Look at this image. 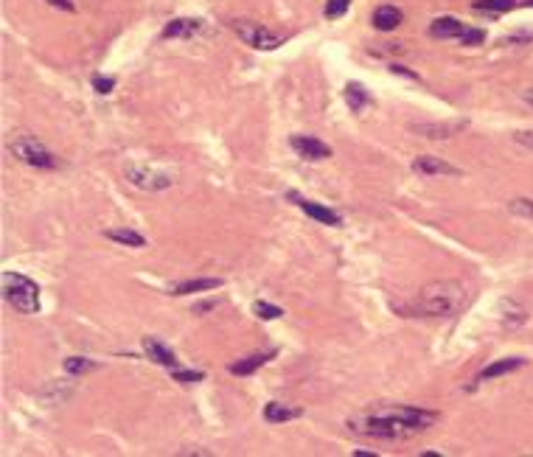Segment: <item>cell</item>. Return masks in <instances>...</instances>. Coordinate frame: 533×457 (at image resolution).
<instances>
[{
	"mask_svg": "<svg viewBox=\"0 0 533 457\" xmlns=\"http://www.w3.org/2000/svg\"><path fill=\"white\" fill-rule=\"evenodd\" d=\"M438 421V412L424 409V407H379L367 409L356 418L348 421V429L365 437H379V440H404L412 437L424 429H429Z\"/></svg>",
	"mask_w": 533,
	"mask_h": 457,
	"instance_id": "1",
	"label": "cell"
},
{
	"mask_svg": "<svg viewBox=\"0 0 533 457\" xmlns=\"http://www.w3.org/2000/svg\"><path fill=\"white\" fill-rule=\"evenodd\" d=\"M466 303L468 292L460 280H435L415 294L407 311L418 317H454L457 311H463Z\"/></svg>",
	"mask_w": 533,
	"mask_h": 457,
	"instance_id": "2",
	"label": "cell"
},
{
	"mask_svg": "<svg viewBox=\"0 0 533 457\" xmlns=\"http://www.w3.org/2000/svg\"><path fill=\"white\" fill-rule=\"evenodd\" d=\"M3 294L20 314H36L39 311V286L17 272H3Z\"/></svg>",
	"mask_w": 533,
	"mask_h": 457,
	"instance_id": "3",
	"label": "cell"
},
{
	"mask_svg": "<svg viewBox=\"0 0 533 457\" xmlns=\"http://www.w3.org/2000/svg\"><path fill=\"white\" fill-rule=\"evenodd\" d=\"M8 151H11L20 163H25V165H31V168H56V165H59V160L53 157V151H50L45 143H39L34 135H28V132L14 135V137L8 140Z\"/></svg>",
	"mask_w": 533,
	"mask_h": 457,
	"instance_id": "4",
	"label": "cell"
},
{
	"mask_svg": "<svg viewBox=\"0 0 533 457\" xmlns=\"http://www.w3.org/2000/svg\"><path fill=\"white\" fill-rule=\"evenodd\" d=\"M233 28H236V34H238L247 45H252V48H258V50H275V48L283 42V36H281L278 31L266 28L264 22L236 20V22H233Z\"/></svg>",
	"mask_w": 533,
	"mask_h": 457,
	"instance_id": "5",
	"label": "cell"
},
{
	"mask_svg": "<svg viewBox=\"0 0 533 457\" xmlns=\"http://www.w3.org/2000/svg\"><path fill=\"white\" fill-rule=\"evenodd\" d=\"M126 179H129L132 185L143 188V191H163V188H168V185L174 182L171 174L157 171V168H149V165H129V168H126Z\"/></svg>",
	"mask_w": 533,
	"mask_h": 457,
	"instance_id": "6",
	"label": "cell"
},
{
	"mask_svg": "<svg viewBox=\"0 0 533 457\" xmlns=\"http://www.w3.org/2000/svg\"><path fill=\"white\" fill-rule=\"evenodd\" d=\"M292 149L306 157V160H325L331 157V146H325L323 140L311 137V135H292Z\"/></svg>",
	"mask_w": 533,
	"mask_h": 457,
	"instance_id": "7",
	"label": "cell"
},
{
	"mask_svg": "<svg viewBox=\"0 0 533 457\" xmlns=\"http://www.w3.org/2000/svg\"><path fill=\"white\" fill-rule=\"evenodd\" d=\"M202 31V20L196 17H177V20H168L163 25V39H188V36H196Z\"/></svg>",
	"mask_w": 533,
	"mask_h": 457,
	"instance_id": "8",
	"label": "cell"
},
{
	"mask_svg": "<svg viewBox=\"0 0 533 457\" xmlns=\"http://www.w3.org/2000/svg\"><path fill=\"white\" fill-rule=\"evenodd\" d=\"M295 202H297V207L306 213V216H311V219H317L320 224H331V227H337V224H342V216L339 213H334L331 207H323L320 202H309V199H300L297 193H289Z\"/></svg>",
	"mask_w": 533,
	"mask_h": 457,
	"instance_id": "9",
	"label": "cell"
},
{
	"mask_svg": "<svg viewBox=\"0 0 533 457\" xmlns=\"http://www.w3.org/2000/svg\"><path fill=\"white\" fill-rule=\"evenodd\" d=\"M143 353L151 359V362H157V364H163V367H177V353L171 350V348H166L160 339H154V336H143Z\"/></svg>",
	"mask_w": 533,
	"mask_h": 457,
	"instance_id": "10",
	"label": "cell"
},
{
	"mask_svg": "<svg viewBox=\"0 0 533 457\" xmlns=\"http://www.w3.org/2000/svg\"><path fill=\"white\" fill-rule=\"evenodd\" d=\"M412 171H418V174H446V177H457V174H460V168H454V165H449L446 160L432 157V154L415 157V160H412Z\"/></svg>",
	"mask_w": 533,
	"mask_h": 457,
	"instance_id": "11",
	"label": "cell"
},
{
	"mask_svg": "<svg viewBox=\"0 0 533 457\" xmlns=\"http://www.w3.org/2000/svg\"><path fill=\"white\" fill-rule=\"evenodd\" d=\"M463 31H466V25L457 17H438L429 22V34L435 39H460Z\"/></svg>",
	"mask_w": 533,
	"mask_h": 457,
	"instance_id": "12",
	"label": "cell"
},
{
	"mask_svg": "<svg viewBox=\"0 0 533 457\" xmlns=\"http://www.w3.org/2000/svg\"><path fill=\"white\" fill-rule=\"evenodd\" d=\"M522 364H525V359H519V356H511V359H497V362H491L488 367H483V370L477 373V381H491V378H499V376H505V373L519 370Z\"/></svg>",
	"mask_w": 533,
	"mask_h": 457,
	"instance_id": "13",
	"label": "cell"
},
{
	"mask_svg": "<svg viewBox=\"0 0 533 457\" xmlns=\"http://www.w3.org/2000/svg\"><path fill=\"white\" fill-rule=\"evenodd\" d=\"M300 415H303V409H300V407L281 404V401H269V404L264 407V418H266L269 423H286V421L300 418Z\"/></svg>",
	"mask_w": 533,
	"mask_h": 457,
	"instance_id": "14",
	"label": "cell"
},
{
	"mask_svg": "<svg viewBox=\"0 0 533 457\" xmlns=\"http://www.w3.org/2000/svg\"><path fill=\"white\" fill-rule=\"evenodd\" d=\"M272 356H275V350H266V353H250V356L238 359V362H233V364H230V373H233V376H250L252 370H258L261 364H266Z\"/></svg>",
	"mask_w": 533,
	"mask_h": 457,
	"instance_id": "15",
	"label": "cell"
},
{
	"mask_svg": "<svg viewBox=\"0 0 533 457\" xmlns=\"http://www.w3.org/2000/svg\"><path fill=\"white\" fill-rule=\"evenodd\" d=\"M401 20H404V14H401V8H396V6H379V8L373 11V25H376L379 31H393V28H398Z\"/></svg>",
	"mask_w": 533,
	"mask_h": 457,
	"instance_id": "16",
	"label": "cell"
},
{
	"mask_svg": "<svg viewBox=\"0 0 533 457\" xmlns=\"http://www.w3.org/2000/svg\"><path fill=\"white\" fill-rule=\"evenodd\" d=\"M222 280L219 278H194V280H182L171 286V294H194V292H208V289H219Z\"/></svg>",
	"mask_w": 533,
	"mask_h": 457,
	"instance_id": "17",
	"label": "cell"
},
{
	"mask_svg": "<svg viewBox=\"0 0 533 457\" xmlns=\"http://www.w3.org/2000/svg\"><path fill=\"white\" fill-rule=\"evenodd\" d=\"M345 101H348V107H351L353 112H359V109L370 101V95H367V90H365L359 81H351V84H345Z\"/></svg>",
	"mask_w": 533,
	"mask_h": 457,
	"instance_id": "18",
	"label": "cell"
},
{
	"mask_svg": "<svg viewBox=\"0 0 533 457\" xmlns=\"http://www.w3.org/2000/svg\"><path fill=\"white\" fill-rule=\"evenodd\" d=\"M104 236H107V238H112V241H118V244H126V247H143V244H146V238H143L140 233L129 230V227H121V230H107Z\"/></svg>",
	"mask_w": 533,
	"mask_h": 457,
	"instance_id": "19",
	"label": "cell"
},
{
	"mask_svg": "<svg viewBox=\"0 0 533 457\" xmlns=\"http://www.w3.org/2000/svg\"><path fill=\"white\" fill-rule=\"evenodd\" d=\"M519 0H477L474 11H488V14H505L511 8H516Z\"/></svg>",
	"mask_w": 533,
	"mask_h": 457,
	"instance_id": "20",
	"label": "cell"
},
{
	"mask_svg": "<svg viewBox=\"0 0 533 457\" xmlns=\"http://www.w3.org/2000/svg\"><path fill=\"white\" fill-rule=\"evenodd\" d=\"M95 367H98V364H95L93 359H84V356H70V359H65V370L73 373V376H81V373L95 370Z\"/></svg>",
	"mask_w": 533,
	"mask_h": 457,
	"instance_id": "21",
	"label": "cell"
},
{
	"mask_svg": "<svg viewBox=\"0 0 533 457\" xmlns=\"http://www.w3.org/2000/svg\"><path fill=\"white\" fill-rule=\"evenodd\" d=\"M252 314H255L258 320H278V317L283 314V308H281V306H272V303H264V300H255V303H252Z\"/></svg>",
	"mask_w": 533,
	"mask_h": 457,
	"instance_id": "22",
	"label": "cell"
},
{
	"mask_svg": "<svg viewBox=\"0 0 533 457\" xmlns=\"http://www.w3.org/2000/svg\"><path fill=\"white\" fill-rule=\"evenodd\" d=\"M171 376H174V381H182V384H196L205 378L202 370H177V367H171Z\"/></svg>",
	"mask_w": 533,
	"mask_h": 457,
	"instance_id": "23",
	"label": "cell"
},
{
	"mask_svg": "<svg viewBox=\"0 0 533 457\" xmlns=\"http://www.w3.org/2000/svg\"><path fill=\"white\" fill-rule=\"evenodd\" d=\"M460 42L463 45H480V42H485V31L483 28H466L460 34Z\"/></svg>",
	"mask_w": 533,
	"mask_h": 457,
	"instance_id": "24",
	"label": "cell"
},
{
	"mask_svg": "<svg viewBox=\"0 0 533 457\" xmlns=\"http://www.w3.org/2000/svg\"><path fill=\"white\" fill-rule=\"evenodd\" d=\"M511 210H513L516 216L533 219V199H513V202H511Z\"/></svg>",
	"mask_w": 533,
	"mask_h": 457,
	"instance_id": "25",
	"label": "cell"
},
{
	"mask_svg": "<svg viewBox=\"0 0 533 457\" xmlns=\"http://www.w3.org/2000/svg\"><path fill=\"white\" fill-rule=\"evenodd\" d=\"M112 87H115V79H112V76H93V90H95V93L107 95V93H112Z\"/></svg>",
	"mask_w": 533,
	"mask_h": 457,
	"instance_id": "26",
	"label": "cell"
},
{
	"mask_svg": "<svg viewBox=\"0 0 533 457\" xmlns=\"http://www.w3.org/2000/svg\"><path fill=\"white\" fill-rule=\"evenodd\" d=\"M348 3H351V0H328V6H325V17H342L345 8H348Z\"/></svg>",
	"mask_w": 533,
	"mask_h": 457,
	"instance_id": "27",
	"label": "cell"
},
{
	"mask_svg": "<svg viewBox=\"0 0 533 457\" xmlns=\"http://www.w3.org/2000/svg\"><path fill=\"white\" fill-rule=\"evenodd\" d=\"M50 6H56V8H65V11H73V3L70 0H48Z\"/></svg>",
	"mask_w": 533,
	"mask_h": 457,
	"instance_id": "28",
	"label": "cell"
},
{
	"mask_svg": "<svg viewBox=\"0 0 533 457\" xmlns=\"http://www.w3.org/2000/svg\"><path fill=\"white\" fill-rule=\"evenodd\" d=\"M533 135V132H530ZM516 140L519 143H527V146H533V137H527V132H516Z\"/></svg>",
	"mask_w": 533,
	"mask_h": 457,
	"instance_id": "29",
	"label": "cell"
},
{
	"mask_svg": "<svg viewBox=\"0 0 533 457\" xmlns=\"http://www.w3.org/2000/svg\"><path fill=\"white\" fill-rule=\"evenodd\" d=\"M522 95H525V101H527V104H533V87H530V90H525Z\"/></svg>",
	"mask_w": 533,
	"mask_h": 457,
	"instance_id": "30",
	"label": "cell"
},
{
	"mask_svg": "<svg viewBox=\"0 0 533 457\" xmlns=\"http://www.w3.org/2000/svg\"><path fill=\"white\" fill-rule=\"evenodd\" d=\"M356 457H376V451H353Z\"/></svg>",
	"mask_w": 533,
	"mask_h": 457,
	"instance_id": "31",
	"label": "cell"
}]
</instances>
